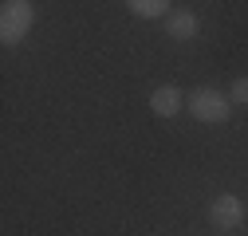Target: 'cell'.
Returning a JSON list of instances; mask_svg holds the SVG:
<instances>
[{"label": "cell", "mask_w": 248, "mask_h": 236, "mask_svg": "<svg viewBox=\"0 0 248 236\" xmlns=\"http://www.w3.org/2000/svg\"><path fill=\"white\" fill-rule=\"evenodd\" d=\"M185 106H189V114L197 122H229V114H232L229 95H221L217 87H197V91H189Z\"/></svg>", "instance_id": "obj_1"}, {"label": "cell", "mask_w": 248, "mask_h": 236, "mask_svg": "<svg viewBox=\"0 0 248 236\" xmlns=\"http://www.w3.org/2000/svg\"><path fill=\"white\" fill-rule=\"evenodd\" d=\"M32 4L28 0H8V4H0V36H4V44H20L28 32H32Z\"/></svg>", "instance_id": "obj_2"}, {"label": "cell", "mask_w": 248, "mask_h": 236, "mask_svg": "<svg viewBox=\"0 0 248 236\" xmlns=\"http://www.w3.org/2000/svg\"><path fill=\"white\" fill-rule=\"evenodd\" d=\"M209 221H213V228H240V224H244V201H240L236 193L213 197V205H209Z\"/></svg>", "instance_id": "obj_3"}, {"label": "cell", "mask_w": 248, "mask_h": 236, "mask_svg": "<svg viewBox=\"0 0 248 236\" xmlns=\"http://www.w3.org/2000/svg\"><path fill=\"white\" fill-rule=\"evenodd\" d=\"M181 87H173V83H162V87H154L150 91V110L158 114V118H173L177 110H181Z\"/></svg>", "instance_id": "obj_4"}, {"label": "cell", "mask_w": 248, "mask_h": 236, "mask_svg": "<svg viewBox=\"0 0 248 236\" xmlns=\"http://www.w3.org/2000/svg\"><path fill=\"white\" fill-rule=\"evenodd\" d=\"M166 32H170L173 40H193V36L201 32V20H197L193 8H177V12H170V20H166Z\"/></svg>", "instance_id": "obj_5"}, {"label": "cell", "mask_w": 248, "mask_h": 236, "mask_svg": "<svg viewBox=\"0 0 248 236\" xmlns=\"http://www.w3.org/2000/svg\"><path fill=\"white\" fill-rule=\"evenodd\" d=\"M138 20H170V8L173 4H166V0H130L126 4Z\"/></svg>", "instance_id": "obj_6"}, {"label": "cell", "mask_w": 248, "mask_h": 236, "mask_svg": "<svg viewBox=\"0 0 248 236\" xmlns=\"http://www.w3.org/2000/svg\"><path fill=\"white\" fill-rule=\"evenodd\" d=\"M229 103H232V106H248V75L232 79V87H229Z\"/></svg>", "instance_id": "obj_7"}]
</instances>
